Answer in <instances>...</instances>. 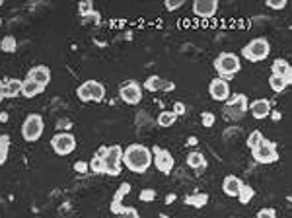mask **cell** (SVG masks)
I'll use <instances>...</instances> for the list:
<instances>
[{
	"mask_svg": "<svg viewBox=\"0 0 292 218\" xmlns=\"http://www.w3.org/2000/svg\"><path fill=\"white\" fill-rule=\"evenodd\" d=\"M123 166L133 173H144L152 166V152L144 144L133 142L123 150Z\"/></svg>",
	"mask_w": 292,
	"mask_h": 218,
	"instance_id": "6da1fadb",
	"label": "cell"
},
{
	"mask_svg": "<svg viewBox=\"0 0 292 218\" xmlns=\"http://www.w3.org/2000/svg\"><path fill=\"white\" fill-rule=\"evenodd\" d=\"M214 70L218 72V78L228 80L234 78L240 70H242V60L238 55L234 53H220L216 59H214Z\"/></svg>",
	"mask_w": 292,
	"mask_h": 218,
	"instance_id": "7a4b0ae2",
	"label": "cell"
},
{
	"mask_svg": "<svg viewBox=\"0 0 292 218\" xmlns=\"http://www.w3.org/2000/svg\"><path fill=\"white\" fill-rule=\"evenodd\" d=\"M271 53V45L265 37H255L242 49V57L249 62H261L269 57Z\"/></svg>",
	"mask_w": 292,
	"mask_h": 218,
	"instance_id": "3957f363",
	"label": "cell"
},
{
	"mask_svg": "<svg viewBox=\"0 0 292 218\" xmlns=\"http://www.w3.org/2000/svg\"><path fill=\"white\" fill-rule=\"evenodd\" d=\"M76 96L80 101H84V103H90V101H103L106 98V86L101 84V82H97V80H86V82H82L76 90Z\"/></svg>",
	"mask_w": 292,
	"mask_h": 218,
	"instance_id": "277c9868",
	"label": "cell"
},
{
	"mask_svg": "<svg viewBox=\"0 0 292 218\" xmlns=\"http://www.w3.org/2000/svg\"><path fill=\"white\" fill-rule=\"evenodd\" d=\"M43 130H45V121L39 113H29L22 123V137L28 142H35L41 139Z\"/></svg>",
	"mask_w": 292,
	"mask_h": 218,
	"instance_id": "5b68a950",
	"label": "cell"
},
{
	"mask_svg": "<svg viewBox=\"0 0 292 218\" xmlns=\"http://www.w3.org/2000/svg\"><path fill=\"white\" fill-rule=\"evenodd\" d=\"M247 105H249L247 96H243V94H234V96H230V98L224 101V117L232 121L242 119L243 115L247 113Z\"/></svg>",
	"mask_w": 292,
	"mask_h": 218,
	"instance_id": "8992f818",
	"label": "cell"
},
{
	"mask_svg": "<svg viewBox=\"0 0 292 218\" xmlns=\"http://www.w3.org/2000/svg\"><path fill=\"white\" fill-rule=\"evenodd\" d=\"M252 156L257 164H275V162L279 160V148H277V142L263 139L261 142L252 150Z\"/></svg>",
	"mask_w": 292,
	"mask_h": 218,
	"instance_id": "52a82bcc",
	"label": "cell"
},
{
	"mask_svg": "<svg viewBox=\"0 0 292 218\" xmlns=\"http://www.w3.org/2000/svg\"><path fill=\"white\" fill-rule=\"evenodd\" d=\"M103 173L107 176H119L123 169V148L119 144H113L107 148V154L103 156Z\"/></svg>",
	"mask_w": 292,
	"mask_h": 218,
	"instance_id": "ba28073f",
	"label": "cell"
},
{
	"mask_svg": "<svg viewBox=\"0 0 292 218\" xmlns=\"http://www.w3.org/2000/svg\"><path fill=\"white\" fill-rule=\"evenodd\" d=\"M51 148L55 150L58 156H68L76 148V137L72 133H57L51 139Z\"/></svg>",
	"mask_w": 292,
	"mask_h": 218,
	"instance_id": "9c48e42d",
	"label": "cell"
},
{
	"mask_svg": "<svg viewBox=\"0 0 292 218\" xmlns=\"http://www.w3.org/2000/svg\"><path fill=\"white\" fill-rule=\"evenodd\" d=\"M150 152H152V164L156 166V169L162 171V173H172V169L175 166L172 152L165 148H160V146H152Z\"/></svg>",
	"mask_w": 292,
	"mask_h": 218,
	"instance_id": "30bf717a",
	"label": "cell"
},
{
	"mask_svg": "<svg viewBox=\"0 0 292 218\" xmlns=\"http://www.w3.org/2000/svg\"><path fill=\"white\" fill-rule=\"evenodd\" d=\"M119 98L123 99L127 105H136V103H140V99H142V88H140V84H138L136 80H129V82L123 84L121 90H119Z\"/></svg>",
	"mask_w": 292,
	"mask_h": 218,
	"instance_id": "8fae6325",
	"label": "cell"
},
{
	"mask_svg": "<svg viewBox=\"0 0 292 218\" xmlns=\"http://www.w3.org/2000/svg\"><path fill=\"white\" fill-rule=\"evenodd\" d=\"M208 94H211V98H213L214 101H226V99L232 96V94H230V84L222 78L211 80V84H208Z\"/></svg>",
	"mask_w": 292,
	"mask_h": 218,
	"instance_id": "7c38bea8",
	"label": "cell"
},
{
	"mask_svg": "<svg viewBox=\"0 0 292 218\" xmlns=\"http://www.w3.org/2000/svg\"><path fill=\"white\" fill-rule=\"evenodd\" d=\"M218 12V0H195L193 14L197 18H213Z\"/></svg>",
	"mask_w": 292,
	"mask_h": 218,
	"instance_id": "4fadbf2b",
	"label": "cell"
},
{
	"mask_svg": "<svg viewBox=\"0 0 292 218\" xmlns=\"http://www.w3.org/2000/svg\"><path fill=\"white\" fill-rule=\"evenodd\" d=\"M247 111L252 113L253 119H265V117H269V113H271V101L265 98H259V99H253L252 103L247 105Z\"/></svg>",
	"mask_w": 292,
	"mask_h": 218,
	"instance_id": "5bb4252c",
	"label": "cell"
},
{
	"mask_svg": "<svg viewBox=\"0 0 292 218\" xmlns=\"http://www.w3.org/2000/svg\"><path fill=\"white\" fill-rule=\"evenodd\" d=\"M26 80L37 82L39 86L47 88L49 82H51V70H49V67H45V64H37V67H33V69L28 70V76H26Z\"/></svg>",
	"mask_w": 292,
	"mask_h": 218,
	"instance_id": "9a60e30c",
	"label": "cell"
},
{
	"mask_svg": "<svg viewBox=\"0 0 292 218\" xmlns=\"http://www.w3.org/2000/svg\"><path fill=\"white\" fill-rule=\"evenodd\" d=\"M271 74L273 76H279L282 78L286 84H290L292 82V67L290 62L286 59H275L271 64Z\"/></svg>",
	"mask_w": 292,
	"mask_h": 218,
	"instance_id": "2e32d148",
	"label": "cell"
},
{
	"mask_svg": "<svg viewBox=\"0 0 292 218\" xmlns=\"http://www.w3.org/2000/svg\"><path fill=\"white\" fill-rule=\"evenodd\" d=\"M242 185H243V181L240 178H236V176H226L222 181L224 195H228V197H238Z\"/></svg>",
	"mask_w": 292,
	"mask_h": 218,
	"instance_id": "e0dca14e",
	"label": "cell"
},
{
	"mask_svg": "<svg viewBox=\"0 0 292 218\" xmlns=\"http://www.w3.org/2000/svg\"><path fill=\"white\" fill-rule=\"evenodd\" d=\"M22 84H24V80H18V78H10L4 82V99L8 98H18L22 96Z\"/></svg>",
	"mask_w": 292,
	"mask_h": 218,
	"instance_id": "ac0fdd59",
	"label": "cell"
},
{
	"mask_svg": "<svg viewBox=\"0 0 292 218\" xmlns=\"http://www.w3.org/2000/svg\"><path fill=\"white\" fill-rule=\"evenodd\" d=\"M187 166L193 168L195 171H201V169L206 168V158H204L203 152H197V150L189 152L187 154Z\"/></svg>",
	"mask_w": 292,
	"mask_h": 218,
	"instance_id": "d6986e66",
	"label": "cell"
},
{
	"mask_svg": "<svg viewBox=\"0 0 292 218\" xmlns=\"http://www.w3.org/2000/svg\"><path fill=\"white\" fill-rule=\"evenodd\" d=\"M43 86H39L37 82H31V80H24V84H22V96L24 98H37L39 94L43 92Z\"/></svg>",
	"mask_w": 292,
	"mask_h": 218,
	"instance_id": "ffe728a7",
	"label": "cell"
},
{
	"mask_svg": "<svg viewBox=\"0 0 292 218\" xmlns=\"http://www.w3.org/2000/svg\"><path fill=\"white\" fill-rule=\"evenodd\" d=\"M206 203H208V193H191V195L185 197V205L195 208L206 207Z\"/></svg>",
	"mask_w": 292,
	"mask_h": 218,
	"instance_id": "44dd1931",
	"label": "cell"
},
{
	"mask_svg": "<svg viewBox=\"0 0 292 218\" xmlns=\"http://www.w3.org/2000/svg\"><path fill=\"white\" fill-rule=\"evenodd\" d=\"M158 127H164V129H168V127H172V125H175V121H177V115H175L174 111H160L158 113Z\"/></svg>",
	"mask_w": 292,
	"mask_h": 218,
	"instance_id": "7402d4cb",
	"label": "cell"
},
{
	"mask_svg": "<svg viewBox=\"0 0 292 218\" xmlns=\"http://www.w3.org/2000/svg\"><path fill=\"white\" fill-rule=\"evenodd\" d=\"M253 197H255V189H253L252 185H247V183H243L236 199H238L242 205H249V203L253 201Z\"/></svg>",
	"mask_w": 292,
	"mask_h": 218,
	"instance_id": "603a6c76",
	"label": "cell"
},
{
	"mask_svg": "<svg viewBox=\"0 0 292 218\" xmlns=\"http://www.w3.org/2000/svg\"><path fill=\"white\" fill-rule=\"evenodd\" d=\"M16 49H18V41H16L14 35H4L0 39V51L2 53H14Z\"/></svg>",
	"mask_w": 292,
	"mask_h": 218,
	"instance_id": "cb8c5ba5",
	"label": "cell"
},
{
	"mask_svg": "<svg viewBox=\"0 0 292 218\" xmlns=\"http://www.w3.org/2000/svg\"><path fill=\"white\" fill-rule=\"evenodd\" d=\"M10 152V137L8 135H0V166L6 164Z\"/></svg>",
	"mask_w": 292,
	"mask_h": 218,
	"instance_id": "d4e9b609",
	"label": "cell"
},
{
	"mask_svg": "<svg viewBox=\"0 0 292 218\" xmlns=\"http://www.w3.org/2000/svg\"><path fill=\"white\" fill-rule=\"evenodd\" d=\"M162 84H164V78L152 74V76H148V78L144 80V90H148V92H160V90H162Z\"/></svg>",
	"mask_w": 292,
	"mask_h": 218,
	"instance_id": "484cf974",
	"label": "cell"
},
{
	"mask_svg": "<svg viewBox=\"0 0 292 218\" xmlns=\"http://www.w3.org/2000/svg\"><path fill=\"white\" fill-rule=\"evenodd\" d=\"M78 14H80L82 18L96 16V10H94V2H90V0H82V2H78Z\"/></svg>",
	"mask_w": 292,
	"mask_h": 218,
	"instance_id": "4316f807",
	"label": "cell"
},
{
	"mask_svg": "<svg viewBox=\"0 0 292 218\" xmlns=\"http://www.w3.org/2000/svg\"><path fill=\"white\" fill-rule=\"evenodd\" d=\"M269 86H271V90L275 92V94H282L284 90L288 88V84L284 82L282 78H279V76H269Z\"/></svg>",
	"mask_w": 292,
	"mask_h": 218,
	"instance_id": "83f0119b",
	"label": "cell"
},
{
	"mask_svg": "<svg viewBox=\"0 0 292 218\" xmlns=\"http://www.w3.org/2000/svg\"><path fill=\"white\" fill-rule=\"evenodd\" d=\"M263 139H265V137H263L261 130H252V133H249V137H247V146H249V150L255 148Z\"/></svg>",
	"mask_w": 292,
	"mask_h": 218,
	"instance_id": "f1b7e54d",
	"label": "cell"
},
{
	"mask_svg": "<svg viewBox=\"0 0 292 218\" xmlns=\"http://www.w3.org/2000/svg\"><path fill=\"white\" fill-rule=\"evenodd\" d=\"M88 166H90V171L92 173H103V160L94 156V158L88 162Z\"/></svg>",
	"mask_w": 292,
	"mask_h": 218,
	"instance_id": "f546056e",
	"label": "cell"
},
{
	"mask_svg": "<svg viewBox=\"0 0 292 218\" xmlns=\"http://www.w3.org/2000/svg\"><path fill=\"white\" fill-rule=\"evenodd\" d=\"M131 193V183H121L119 189H117V193L113 195V201H123Z\"/></svg>",
	"mask_w": 292,
	"mask_h": 218,
	"instance_id": "4dcf8cb0",
	"label": "cell"
},
{
	"mask_svg": "<svg viewBox=\"0 0 292 218\" xmlns=\"http://www.w3.org/2000/svg\"><path fill=\"white\" fill-rule=\"evenodd\" d=\"M138 199L142 203H152V201H156V189H142Z\"/></svg>",
	"mask_w": 292,
	"mask_h": 218,
	"instance_id": "1f68e13d",
	"label": "cell"
},
{
	"mask_svg": "<svg viewBox=\"0 0 292 218\" xmlns=\"http://www.w3.org/2000/svg\"><path fill=\"white\" fill-rule=\"evenodd\" d=\"M115 218H140V214H138V210L135 207H125V210L121 214H117Z\"/></svg>",
	"mask_w": 292,
	"mask_h": 218,
	"instance_id": "d6a6232c",
	"label": "cell"
},
{
	"mask_svg": "<svg viewBox=\"0 0 292 218\" xmlns=\"http://www.w3.org/2000/svg\"><path fill=\"white\" fill-rule=\"evenodd\" d=\"M265 4L271 10H284L286 8V0H265Z\"/></svg>",
	"mask_w": 292,
	"mask_h": 218,
	"instance_id": "836d02e7",
	"label": "cell"
},
{
	"mask_svg": "<svg viewBox=\"0 0 292 218\" xmlns=\"http://www.w3.org/2000/svg\"><path fill=\"white\" fill-rule=\"evenodd\" d=\"M201 121H203V127H213L214 121H216V117H214V113H211V111H204L203 115H201Z\"/></svg>",
	"mask_w": 292,
	"mask_h": 218,
	"instance_id": "e575fe53",
	"label": "cell"
},
{
	"mask_svg": "<svg viewBox=\"0 0 292 218\" xmlns=\"http://www.w3.org/2000/svg\"><path fill=\"white\" fill-rule=\"evenodd\" d=\"M74 171H76V173H80V176H86V173H90V166H88V162L78 160L76 164H74Z\"/></svg>",
	"mask_w": 292,
	"mask_h": 218,
	"instance_id": "d590c367",
	"label": "cell"
},
{
	"mask_svg": "<svg viewBox=\"0 0 292 218\" xmlns=\"http://www.w3.org/2000/svg\"><path fill=\"white\" fill-rule=\"evenodd\" d=\"M109 210L113 212V214H121L123 210H125V205H123V201H111V205H109Z\"/></svg>",
	"mask_w": 292,
	"mask_h": 218,
	"instance_id": "8d00e7d4",
	"label": "cell"
},
{
	"mask_svg": "<svg viewBox=\"0 0 292 218\" xmlns=\"http://www.w3.org/2000/svg\"><path fill=\"white\" fill-rule=\"evenodd\" d=\"M164 6H165V10L174 12V10H177V8H181V6H183V0H165Z\"/></svg>",
	"mask_w": 292,
	"mask_h": 218,
	"instance_id": "74e56055",
	"label": "cell"
},
{
	"mask_svg": "<svg viewBox=\"0 0 292 218\" xmlns=\"http://www.w3.org/2000/svg\"><path fill=\"white\" fill-rule=\"evenodd\" d=\"M255 218H277V210L275 208H261Z\"/></svg>",
	"mask_w": 292,
	"mask_h": 218,
	"instance_id": "f35d334b",
	"label": "cell"
},
{
	"mask_svg": "<svg viewBox=\"0 0 292 218\" xmlns=\"http://www.w3.org/2000/svg\"><path fill=\"white\" fill-rule=\"evenodd\" d=\"M172 111H174L175 115L179 117V115H183V113H187V105H185L183 101H175L174 107H172Z\"/></svg>",
	"mask_w": 292,
	"mask_h": 218,
	"instance_id": "ab89813d",
	"label": "cell"
},
{
	"mask_svg": "<svg viewBox=\"0 0 292 218\" xmlns=\"http://www.w3.org/2000/svg\"><path fill=\"white\" fill-rule=\"evenodd\" d=\"M162 90H164V92H174L175 84H174V82H170V80H164V84H162Z\"/></svg>",
	"mask_w": 292,
	"mask_h": 218,
	"instance_id": "60d3db41",
	"label": "cell"
},
{
	"mask_svg": "<svg viewBox=\"0 0 292 218\" xmlns=\"http://www.w3.org/2000/svg\"><path fill=\"white\" fill-rule=\"evenodd\" d=\"M107 148H109V146H99V148H97V152H96V154H94V156H97V158H103V156H106V154H107Z\"/></svg>",
	"mask_w": 292,
	"mask_h": 218,
	"instance_id": "b9f144b4",
	"label": "cell"
},
{
	"mask_svg": "<svg viewBox=\"0 0 292 218\" xmlns=\"http://www.w3.org/2000/svg\"><path fill=\"white\" fill-rule=\"evenodd\" d=\"M175 199H177V195H175V193H170V195L165 197V205H172Z\"/></svg>",
	"mask_w": 292,
	"mask_h": 218,
	"instance_id": "7bdbcfd3",
	"label": "cell"
},
{
	"mask_svg": "<svg viewBox=\"0 0 292 218\" xmlns=\"http://www.w3.org/2000/svg\"><path fill=\"white\" fill-rule=\"evenodd\" d=\"M269 115L273 117V121H281V117H282L279 111H273V109H271V113H269Z\"/></svg>",
	"mask_w": 292,
	"mask_h": 218,
	"instance_id": "ee69618b",
	"label": "cell"
},
{
	"mask_svg": "<svg viewBox=\"0 0 292 218\" xmlns=\"http://www.w3.org/2000/svg\"><path fill=\"white\" fill-rule=\"evenodd\" d=\"M187 144H189V146H197V144H199V140H197V137H189Z\"/></svg>",
	"mask_w": 292,
	"mask_h": 218,
	"instance_id": "f6af8a7d",
	"label": "cell"
},
{
	"mask_svg": "<svg viewBox=\"0 0 292 218\" xmlns=\"http://www.w3.org/2000/svg\"><path fill=\"white\" fill-rule=\"evenodd\" d=\"M2 99H4V82L0 80V101H2Z\"/></svg>",
	"mask_w": 292,
	"mask_h": 218,
	"instance_id": "bcb514c9",
	"label": "cell"
},
{
	"mask_svg": "<svg viewBox=\"0 0 292 218\" xmlns=\"http://www.w3.org/2000/svg\"><path fill=\"white\" fill-rule=\"evenodd\" d=\"M0 121L6 123V121H8V113H0Z\"/></svg>",
	"mask_w": 292,
	"mask_h": 218,
	"instance_id": "7dc6e473",
	"label": "cell"
},
{
	"mask_svg": "<svg viewBox=\"0 0 292 218\" xmlns=\"http://www.w3.org/2000/svg\"><path fill=\"white\" fill-rule=\"evenodd\" d=\"M0 28H2V18H0Z\"/></svg>",
	"mask_w": 292,
	"mask_h": 218,
	"instance_id": "c3c4849f",
	"label": "cell"
},
{
	"mask_svg": "<svg viewBox=\"0 0 292 218\" xmlns=\"http://www.w3.org/2000/svg\"><path fill=\"white\" fill-rule=\"evenodd\" d=\"M2 4H4V2H2V0H0V6H2Z\"/></svg>",
	"mask_w": 292,
	"mask_h": 218,
	"instance_id": "681fc988",
	"label": "cell"
},
{
	"mask_svg": "<svg viewBox=\"0 0 292 218\" xmlns=\"http://www.w3.org/2000/svg\"><path fill=\"white\" fill-rule=\"evenodd\" d=\"M162 218H165V216H162Z\"/></svg>",
	"mask_w": 292,
	"mask_h": 218,
	"instance_id": "f907efd6",
	"label": "cell"
}]
</instances>
